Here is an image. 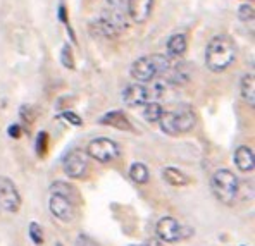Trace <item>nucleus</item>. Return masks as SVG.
<instances>
[{"mask_svg": "<svg viewBox=\"0 0 255 246\" xmlns=\"http://www.w3.org/2000/svg\"><path fill=\"white\" fill-rule=\"evenodd\" d=\"M22 198L19 195V189L12 182V179L0 176V208L9 214H16L21 210Z\"/></svg>", "mask_w": 255, "mask_h": 246, "instance_id": "1a4fd4ad", "label": "nucleus"}, {"mask_svg": "<svg viewBox=\"0 0 255 246\" xmlns=\"http://www.w3.org/2000/svg\"><path fill=\"white\" fill-rule=\"evenodd\" d=\"M102 126H109V128L119 129V131H133V124H131L129 117L123 110H109L102 117L99 119Z\"/></svg>", "mask_w": 255, "mask_h": 246, "instance_id": "ddd939ff", "label": "nucleus"}, {"mask_svg": "<svg viewBox=\"0 0 255 246\" xmlns=\"http://www.w3.org/2000/svg\"><path fill=\"white\" fill-rule=\"evenodd\" d=\"M92 29L104 38H116L128 28L125 7L118 0H107L106 9L92 21Z\"/></svg>", "mask_w": 255, "mask_h": 246, "instance_id": "f03ea898", "label": "nucleus"}, {"mask_svg": "<svg viewBox=\"0 0 255 246\" xmlns=\"http://www.w3.org/2000/svg\"><path fill=\"white\" fill-rule=\"evenodd\" d=\"M50 195H62V196H66V198L74 201V198H76V189H74L69 182L57 181L50 186Z\"/></svg>", "mask_w": 255, "mask_h": 246, "instance_id": "412c9836", "label": "nucleus"}, {"mask_svg": "<svg viewBox=\"0 0 255 246\" xmlns=\"http://www.w3.org/2000/svg\"><path fill=\"white\" fill-rule=\"evenodd\" d=\"M55 246H64L62 243H57V245H55Z\"/></svg>", "mask_w": 255, "mask_h": 246, "instance_id": "2f4dec72", "label": "nucleus"}, {"mask_svg": "<svg viewBox=\"0 0 255 246\" xmlns=\"http://www.w3.org/2000/svg\"><path fill=\"white\" fill-rule=\"evenodd\" d=\"M164 107L160 105L159 102H150L147 105H143V110H141V115H143V119L150 124H155V122L160 121V117H162L164 114Z\"/></svg>", "mask_w": 255, "mask_h": 246, "instance_id": "6ab92c4d", "label": "nucleus"}, {"mask_svg": "<svg viewBox=\"0 0 255 246\" xmlns=\"http://www.w3.org/2000/svg\"><path fill=\"white\" fill-rule=\"evenodd\" d=\"M255 17V10H254V5L252 3H242L238 7V19L243 21V22H249V21H254Z\"/></svg>", "mask_w": 255, "mask_h": 246, "instance_id": "bb28decb", "label": "nucleus"}, {"mask_svg": "<svg viewBox=\"0 0 255 246\" xmlns=\"http://www.w3.org/2000/svg\"><path fill=\"white\" fill-rule=\"evenodd\" d=\"M48 210L55 219H59L61 222H73L76 217V207L74 201L66 198L62 195H50L48 198Z\"/></svg>", "mask_w": 255, "mask_h": 246, "instance_id": "9b49d317", "label": "nucleus"}, {"mask_svg": "<svg viewBox=\"0 0 255 246\" xmlns=\"http://www.w3.org/2000/svg\"><path fill=\"white\" fill-rule=\"evenodd\" d=\"M236 61V43L230 35H216L205 48V66L211 73H224Z\"/></svg>", "mask_w": 255, "mask_h": 246, "instance_id": "f257e3e1", "label": "nucleus"}, {"mask_svg": "<svg viewBox=\"0 0 255 246\" xmlns=\"http://www.w3.org/2000/svg\"><path fill=\"white\" fill-rule=\"evenodd\" d=\"M76 246H99V243H97L92 236L81 233V234H78V238H76Z\"/></svg>", "mask_w": 255, "mask_h": 246, "instance_id": "c85d7f7f", "label": "nucleus"}, {"mask_svg": "<svg viewBox=\"0 0 255 246\" xmlns=\"http://www.w3.org/2000/svg\"><path fill=\"white\" fill-rule=\"evenodd\" d=\"M61 64L69 71L76 69V61H74V54H73V47L69 43H64L61 48Z\"/></svg>", "mask_w": 255, "mask_h": 246, "instance_id": "4be33fe9", "label": "nucleus"}, {"mask_svg": "<svg viewBox=\"0 0 255 246\" xmlns=\"http://www.w3.org/2000/svg\"><path fill=\"white\" fill-rule=\"evenodd\" d=\"M7 134H9L10 138H14V140H19L21 134H22L21 124H10L9 128H7Z\"/></svg>", "mask_w": 255, "mask_h": 246, "instance_id": "c756f323", "label": "nucleus"}, {"mask_svg": "<svg viewBox=\"0 0 255 246\" xmlns=\"http://www.w3.org/2000/svg\"><path fill=\"white\" fill-rule=\"evenodd\" d=\"M212 193L221 203L233 205L240 191V181L230 169H217L211 179Z\"/></svg>", "mask_w": 255, "mask_h": 246, "instance_id": "423d86ee", "label": "nucleus"}, {"mask_svg": "<svg viewBox=\"0 0 255 246\" xmlns=\"http://www.w3.org/2000/svg\"><path fill=\"white\" fill-rule=\"evenodd\" d=\"M172 67L171 59L162 54H152L138 57L136 61L131 64L129 74L136 83H150L155 81L159 76L167 74Z\"/></svg>", "mask_w": 255, "mask_h": 246, "instance_id": "7ed1b4c3", "label": "nucleus"}, {"mask_svg": "<svg viewBox=\"0 0 255 246\" xmlns=\"http://www.w3.org/2000/svg\"><path fill=\"white\" fill-rule=\"evenodd\" d=\"M61 119H64L66 122H69V124H73V126H76V128H80V126H83V119L80 117V115L76 114V112H73V110H62L61 112V115H59Z\"/></svg>", "mask_w": 255, "mask_h": 246, "instance_id": "cd10ccee", "label": "nucleus"}, {"mask_svg": "<svg viewBox=\"0 0 255 246\" xmlns=\"http://www.w3.org/2000/svg\"><path fill=\"white\" fill-rule=\"evenodd\" d=\"M59 21H61L62 24L66 26L67 33H69V36H71V42H76V35H74L73 28H71L69 14H67V9H66V5H64V3H61V5H59Z\"/></svg>", "mask_w": 255, "mask_h": 246, "instance_id": "a878e982", "label": "nucleus"}, {"mask_svg": "<svg viewBox=\"0 0 255 246\" xmlns=\"http://www.w3.org/2000/svg\"><path fill=\"white\" fill-rule=\"evenodd\" d=\"M155 234L164 243H178L193 234L190 227H185L174 217H162L155 226Z\"/></svg>", "mask_w": 255, "mask_h": 246, "instance_id": "6e6552de", "label": "nucleus"}, {"mask_svg": "<svg viewBox=\"0 0 255 246\" xmlns=\"http://www.w3.org/2000/svg\"><path fill=\"white\" fill-rule=\"evenodd\" d=\"M153 10V0H126V12L136 24H143L150 19Z\"/></svg>", "mask_w": 255, "mask_h": 246, "instance_id": "f8f14e48", "label": "nucleus"}, {"mask_svg": "<svg viewBox=\"0 0 255 246\" xmlns=\"http://www.w3.org/2000/svg\"><path fill=\"white\" fill-rule=\"evenodd\" d=\"M195 114L190 107H179L174 110H167L162 114L159 124L160 131L169 134V136H179V134L190 133L195 128Z\"/></svg>", "mask_w": 255, "mask_h": 246, "instance_id": "39448f33", "label": "nucleus"}, {"mask_svg": "<svg viewBox=\"0 0 255 246\" xmlns=\"http://www.w3.org/2000/svg\"><path fill=\"white\" fill-rule=\"evenodd\" d=\"M188 50V35L186 33H174L167 40V57L181 59Z\"/></svg>", "mask_w": 255, "mask_h": 246, "instance_id": "4468645a", "label": "nucleus"}, {"mask_svg": "<svg viewBox=\"0 0 255 246\" xmlns=\"http://www.w3.org/2000/svg\"><path fill=\"white\" fill-rule=\"evenodd\" d=\"M62 170L67 177L80 179L88 172V155L86 152L73 150L62 159Z\"/></svg>", "mask_w": 255, "mask_h": 246, "instance_id": "9d476101", "label": "nucleus"}, {"mask_svg": "<svg viewBox=\"0 0 255 246\" xmlns=\"http://www.w3.org/2000/svg\"><path fill=\"white\" fill-rule=\"evenodd\" d=\"M236 167H238L242 172H252L255 169V155H254V150L250 147H238L235 150V157H233Z\"/></svg>", "mask_w": 255, "mask_h": 246, "instance_id": "2eb2a0df", "label": "nucleus"}, {"mask_svg": "<svg viewBox=\"0 0 255 246\" xmlns=\"http://www.w3.org/2000/svg\"><path fill=\"white\" fill-rule=\"evenodd\" d=\"M28 234H29V240L35 245H43V229L38 222H29Z\"/></svg>", "mask_w": 255, "mask_h": 246, "instance_id": "b1692460", "label": "nucleus"}, {"mask_svg": "<svg viewBox=\"0 0 255 246\" xmlns=\"http://www.w3.org/2000/svg\"><path fill=\"white\" fill-rule=\"evenodd\" d=\"M145 246H160L159 243H157V241L155 240H153V241H148V243L147 245H145Z\"/></svg>", "mask_w": 255, "mask_h": 246, "instance_id": "7c9ffc66", "label": "nucleus"}, {"mask_svg": "<svg viewBox=\"0 0 255 246\" xmlns=\"http://www.w3.org/2000/svg\"><path fill=\"white\" fill-rule=\"evenodd\" d=\"M36 155L38 157H45L48 152V133L47 131H40L38 136H36Z\"/></svg>", "mask_w": 255, "mask_h": 246, "instance_id": "393cba45", "label": "nucleus"}, {"mask_svg": "<svg viewBox=\"0 0 255 246\" xmlns=\"http://www.w3.org/2000/svg\"><path fill=\"white\" fill-rule=\"evenodd\" d=\"M240 95L250 107L255 105V76L254 73H245L240 81Z\"/></svg>", "mask_w": 255, "mask_h": 246, "instance_id": "f3484780", "label": "nucleus"}, {"mask_svg": "<svg viewBox=\"0 0 255 246\" xmlns=\"http://www.w3.org/2000/svg\"><path fill=\"white\" fill-rule=\"evenodd\" d=\"M162 177L167 184L174 186V188H183V186L191 184V177L183 172V170H179L178 167H164Z\"/></svg>", "mask_w": 255, "mask_h": 246, "instance_id": "dca6fc26", "label": "nucleus"}, {"mask_svg": "<svg viewBox=\"0 0 255 246\" xmlns=\"http://www.w3.org/2000/svg\"><path fill=\"white\" fill-rule=\"evenodd\" d=\"M128 174H129L131 181L136 182V184H147L150 179L148 167L143 162H133L129 165V172Z\"/></svg>", "mask_w": 255, "mask_h": 246, "instance_id": "a211bd4d", "label": "nucleus"}, {"mask_svg": "<svg viewBox=\"0 0 255 246\" xmlns=\"http://www.w3.org/2000/svg\"><path fill=\"white\" fill-rule=\"evenodd\" d=\"M169 83L167 84H186L190 81V71L186 64H178L169 69Z\"/></svg>", "mask_w": 255, "mask_h": 246, "instance_id": "aec40b11", "label": "nucleus"}, {"mask_svg": "<svg viewBox=\"0 0 255 246\" xmlns=\"http://www.w3.org/2000/svg\"><path fill=\"white\" fill-rule=\"evenodd\" d=\"M86 155L100 164H109L121 155V147L111 138H95L86 147Z\"/></svg>", "mask_w": 255, "mask_h": 246, "instance_id": "0eeeda50", "label": "nucleus"}, {"mask_svg": "<svg viewBox=\"0 0 255 246\" xmlns=\"http://www.w3.org/2000/svg\"><path fill=\"white\" fill-rule=\"evenodd\" d=\"M19 115L26 124H33L36 121V117H38V110L33 105H29V103H24V105L19 107Z\"/></svg>", "mask_w": 255, "mask_h": 246, "instance_id": "5701e85b", "label": "nucleus"}, {"mask_svg": "<svg viewBox=\"0 0 255 246\" xmlns=\"http://www.w3.org/2000/svg\"><path fill=\"white\" fill-rule=\"evenodd\" d=\"M167 91V81L153 83H133L123 91V102L126 107H143L150 102L164 98Z\"/></svg>", "mask_w": 255, "mask_h": 246, "instance_id": "20e7f679", "label": "nucleus"}, {"mask_svg": "<svg viewBox=\"0 0 255 246\" xmlns=\"http://www.w3.org/2000/svg\"><path fill=\"white\" fill-rule=\"evenodd\" d=\"M242 246H245V245H242Z\"/></svg>", "mask_w": 255, "mask_h": 246, "instance_id": "473e14b6", "label": "nucleus"}]
</instances>
